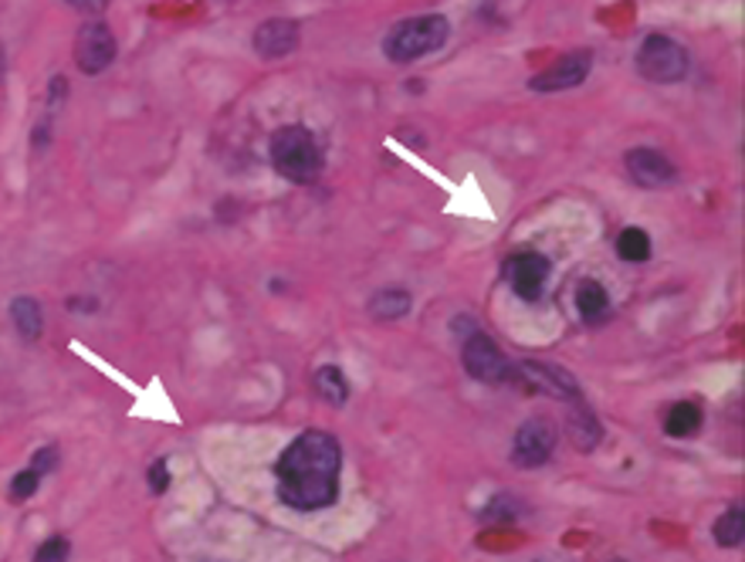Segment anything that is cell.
I'll return each mask as SVG.
<instances>
[{
  "label": "cell",
  "mask_w": 745,
  "mask_h": 562,
  "mask_svg": "<svg viewBox=\"0 0 745 562\" xmlns=\"http://www.w3.org/2000/svg\"><path fill=\"white\" fill-rule=\"evenodd\" d=\"M451 38V24L444 14H424V18H411V21H400L386 41H383V54L396 64H406V61H417L437 48H444Z\"/></svg>",
  "instance_id": "3957f363"
},
{
  "label": "cell",
  "mask_w": 745,
  "mask_h": 562,
  "mask_svg": "<svg viewBox=\"0 0 745 562\" xmlns=\"http://www.w3.org/2000/svg\"><path fill=\"white\" fill-rule=\"evenodd\" d=\"M617 254H621L624 261H634V264L647 261V258H651V238H647V231H641V228H627V231H621V238H617Z\"/></svg>",
  "instance_id": "ffe728a7"
},
{
  "label": "cell",
  "mask_w": 745,
  "mask_h": 562,
  "mask_svg": "<svg viewBox=\"0 0 745 562\" xmlns=\"http://www.w3.org/2000/svg\"><path fill=\"white\" fill-rule=\"evenodd\" d=\"M58 464H61V454H58V448L54 444H44V448H38L34 454H31V464L28 468H34L41 478L44 474H51V471H58Z\"/></svg>",
  "instance_id": "cb8c5ba5"
},
{
  "label": "cell",
  "mask_w": 745,
  "mask_h": 562,
  "mask_svg": "<svg viewBox=\"0 0 745 562\" xmlns=\"http://www.w3.org/2000/svg\"><path fill=\"white\" fill-rule=\"evenodd\" d=\"M11 322L18 329V335L24 342H38L41 332H44V312H41V302L31 299V295H18L11 302Z\"/></svg>",
  "instance_id": "9a60e30c"
},
{
  "label": "cell",
  "mask_w": 745,
  "mask_h": 562,
  "mask_svg": "<svg viewBox=\"0 0 745 562\" xmlns=\"http://www.w3.org/2000/svg\"><path fill=\"white\" fill-rule=\"evenodd\" d=\"M115 34L105 21H89L79 28V38H75V64L82 68L85 76H102L105 68L115 61Z\"/></svg>",
  "instance_id": "ba28073f"
},
{
  "label": "cell",
  "mask_w": 745,
  "mask_h": 562,
  "mask_svg": "<svg viewBox=\"0 0 745 562\" xmlns=\"http://www.w3.org/2000/svg\"><path fill=\"white\" fill-rule=\"evenodd\" d=\"M343 448L325 431L299 434L275 464V488L282 505L295 512H319L339 499Z\"/></svg>",
  "instance_id": "6da1fadb"
},
{
  "label": "cell",
  "mask_w": 745,
  "mask_h": 562,
  "mask_svg": "<svg viewBox=\"0 0 745 562\" xmlns=\"http://www.w3.org/2000/svg\"><path fill=\"white\" fill-rule=\"evenodd\" d=\"M411 305H414L411 292H403V289H386V292H376V295L370 299V315H373L376 322H396V319H403L406 312H411Z\"/></svg>",
  "instance_id": "2e32d148"
},
{
  "label": "cell",
  "mask_w": 745,
  "mask_h": 562,
  "mask_svg": "<svg viewBox=\"0 0 745 562\" xmlns=\"http://www.w3.org/2000/svg\"><path fill=\"white\" fill-rule=\"evenodd\" d=\"M566 434H570V441H573L580 451H593V448L603 441V428H600V420H596V413H593L583 400H573V403H570Z\"/></svg>",
  "instance_id": "4fadbf2b"
},
{
  "label": "cell",
  "mask_w": 745,
  "mask_h": 562,
  "mask_svg": "<svg viewBox=\"0 0 745 562\" xmlns=\"http://www.w3.org/2000/svg\"><path fill=\"white\" fill-rule=\"evenodd\" d=\"M712 535L722 549H738L745 542V509L735 505V509L722 512L718 522L712 525Z\"/></svg>",
  "instance_id": "ac0fdd59"
},
{
  "label": "cell",
  "mask_w": 745,
  "mask_h": 562,
  "mask_svg": "<svg viewBox=\"0 0 745 562\" xmlns=\"http://www.w3.org/2000/svg\"><path fill=\"white\" fill-rule=\"evenodd\" d=\"M556 441H560V431L550 417H532L525 424L515 431V444H512V464L522 468V471H535L542 468L553 451H556Z\"/></svg>",
  "instance_id": "52a82bcc"
},
{
  "label": "cell",
  "mask_w": 745,
  "mask_h": 562,
  "mask_svg": "<svg viewBox=\"0 0 745 562\" xmlns=\"http://www.w3.org/2000/svg\"><path fill=\"white\" fill-rule=\"evenodd\" d=\"M590 68H593V51H586V48L570 51V54H563L556 64H550L546 72H538V76L528 82V89L538 92V96L576 89V86L590 76Z\"/></svg>",
  "instance_id": "9c48e42d"
},
{
  "label": "cell",
  "mask_w": 745,
  "mask_h": 562,
  "mask_svg": "<svg viewBox=\"0 0 745 562\" xmlns=\"http://www.w3.org/2000/svg\"><path fill=\"white\" fill-rule=\"evenodd\" d=\"M461 360H464L467 377H474L485 387H502V383L512 380V360L495 345V339L485 335L482 329H474L471 335H464Z\"/></svg>",
  "instance_id": "5b68a950"
},
{
  "label": "cell",
  "mask_w": 745,
  "mask_h": 562,
  "mask_svg": "<svg viewBox=\"0 0 745 562\" xmlns=\"http://www.w3.org/2000/svg\"><path fill=\"white\" fill-rule=\"evenodd\" d=\"M515 515H519V505L512 502V495H499V499H492L489 509L482 512L485 522H492V519H495V522H512Z\"/></svg>",
  "instance_id": "603a6c76"
},
{
  "label": "cell",
  "mask_w": 745,
  "mask_h": 562,
  "mask_svg": "<svg viewBox=\"0 0 745 562\" xmlns=\"http://www.w3.org/2000/svg\"><path fill=\"white\" fill-rule=\"evenodd\" d=\"M38 488H41V474H38L34 468H24V471H18V474L11 478V484H8V499H11L14 505H24L28 499L38 495Z\"/></svg>",
  "instance_id": "44dd1931"
},
{
  "label": "cell",
  "mask_w": 745,
  "mask_h": 562,
  "mask_svg": "<svg viewBox=\"0 0 745 562\" xmlns=\"http://www.w3.org/2000/svg\"><path fill=\"white\" fill-rule=\"evenodd\" d=\"M702 428V410L695 403H674L664 417V431L671 438H695Z\"/></svg>",
  "instance_id": "e0dca14e"
},
{
  "label": "cell",
  "mask_w": 745,
  "mask_h": 562,
  "mask_svg": "<svg viewBox=\"0 0 745 562\" xmlns=\"http://www.w3.org/2000/svg\"><path fill=\"white\" fill-rule=\"evenodd\" d=\"M634 64L647 82H657V86L685 82L692 72V58H688L685 44H677L667 34H647L634 54Z\"/></svg>",
  "instance_id": "277c9868"
},
{
  "label": "cell",
  "mask_w": 745,
  "mask_h": 562,
  "mask_svg": "<svg viewBox=\"0 0 745 562\" xmlns=\"http://www.w3.org/2000/svg\"><path fill=\"white\" fill-rule=\"evenodd\" d=\"M68 552H72V542H68L64 535H51L38 545L34 562H68Z\"/></svg>",
  "instance_id": "7402d4cb"
},
{
  "label": "cell",
  "mask_w": 745,
  "mask_h": 562,
  "mask_svg": "<svg viewBox=\"0 0 745 562\" xmlns=\"http://www.w3.org/2000/svg\"><path fill=\"white\" fill-rule=\"evenodd\" d=\"M576 312H580V319L586 325H600L610 315V295H606V289L600 285V281H593V278L580 281V289H576Z\"/></svg>",
  "instance_id": "5bb4252c"
},
{
  "label": "cell",
  "mask_w": 745,
  "mask_h": 562,
  "mask_svg": "<svg viewBox=\"0 0 745 562\" xmlns=\"http://www.w3.org/2000/svg\"><path fill=\"white\" fill-rule=\"evenodd\" d=\"M315 390L332 407H343L350 400V383H346V373L339 370V367H322L315 373Z\"/></svg>",
  "instance_id": "d6986e66"
},
{
  "label": "cell",
  "mask_w": 745,
  "mask_h": 562,
  "mask_svg": "<svg viewBox=\"0 0 745 562\" xmlns=\"http://www.w3.org/2000/svg\"><path fill=\"white\" fill-rule=\"evenodd\" d=\"M4 79H8V54L4 44H0V92H4Z\"/></svg>",
  "instance_id": "4316f807"
},
{
  "label": "cell",
  "mask_w": 745,
  "mask_h": 562,
  "mask_svg": "<svg viewBox=\"0 0 745 562\" xmlns=\"http://www.w3.org/2000/svg\"><path fill=\"white\" fill-rule=\"evenodd\" d=\"M509 281H512V292L522 302H538L542 292H546V281H550V258L535 254V251L515 254L509 261Z\"/></svg>",
  "instance_id": "30bf717a"
},
{
  "label": "cell",
  "mask_w": 745,
  "mask_h": 562,
  "mask_svg": "<svg viewBox=\"0 0 745 562\" xmlns=\"http://www.w3.org/2000/svg\"><path fill=\"white\" fill-rule=\"evenodd\" d=\"M299 38H302V31H299L295 21H289V18H271V21L258 24V31H254L251 41H254V51L261 58L275 61V58L292 54L299 48Z\"/></svg>",
  "instance_id": "7c38bea8"
},
{
  "label": "cell",
  "mask_w": 745,
  "mask_h": 562,
  "mask_svg": "<svg viewBox=\"0 0 745 562\" xmlns=\"http://www.w3.org/2000/svg\"><path fill=\"white\" fill-rule=\"evenodd\" d=\"M624 167H627L631 180H634L637 187H644V190H661V187H671V183L677 180V167H674L664 153H657V150H651V147L631 150V153L624 157Z\"/></svg>",
  "instance_id": "8fae6325"
},
{
  "label": "cell",
  "mask_w": 745,
  "mask_h": 562,
  "mask_svg": "<svg viewBox=\"0 0 745 562\" xmlns=\"http://www.w3.org/2000/svg\"><path fill=\"white\" fill-rule=\"evenodd\" d=\"M72 8H79V11H85V14H102L112 0H68Z\"/></svg>",
  "instance_id": "484cf974"
},
{
  "label": "cell",
  "mask_w": 745,
  "mask_h": 562,
  "mask_svg": "<svg viewBox=\"0 0 745 562\" xmlns=\"http://www.w3.org/2000/svg\"><path fill=\"white\" fill-rule=\"evenodd\" d=\"M271 167L289 183H315L325 170L319 139L305 126H282L271 132Z\"/></svg>",
  "instance_id": "7a4b0ae2"
},
{
  "label": "cell",
  "mask_w": 745,
  "mask_h": 562,
  "mask_svg": "<svg viewBox=\"0 0 745 562\" xmlns=\"http://www.w3.org/2000/svg\"><path fill=\"white\" fill-rule=\"evenodd\" d=\"M147 481H150V491L153 495H163V491H170V461L167 458H157L147 471Z\"/></svg>",
  "instance_id": "d4e9b609"
},
{
  "label": "cell",
  "mask_w": 745,
  "mask_h": 562,
  "mask_svg": "<svg viewBox=\"0 0 745 562\" xmlns=\"http://www.w3.org/2000/svg\"><path fill=\"white\" fill-rule=\"evenodd\" d=\"M515 387L528 390V393H542V397H553V400H563V403H573V400H583L580 393V383L553 367V363H535V360H525V363H512V380Z\"/></svg>",
  "instance_id": "8992f818"
}]
</instances>
